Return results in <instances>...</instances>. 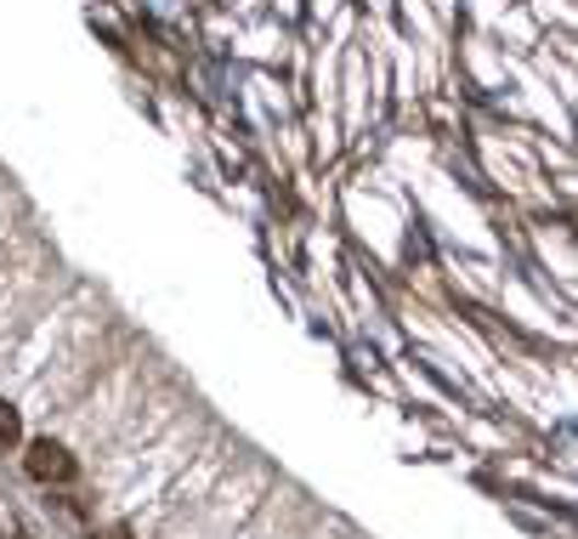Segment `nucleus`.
<instances>
[{
    "label": "nucleus",
    "mask_w": 578,
    "mask_h": 539,
    "mask_svg": "<svg viewBox=\"0 0 578 539\" xmlns=\"http://www.w3.org/2000/svg\"><path fill=\"white\" fill-rule=\"evenodd\" d=\"M18 437H23V420H18V409H12V403H0V449H12Z\"/></svg>",
    "instance_id": "f03ea898"
},
{
    "label": "nucleus",
    "mask_w": 578,
    "mask_h": 539,
    "mask_svg": "<svg viewBox=\"0 0 578 539\" xmlns=\"http://www.w3.org/2000/svg\"><path fill=\"white\" fill-rule=\"evenodd\" d=\"M109 539H125V528H114V534H109Z\"/></svg>",
    "instance_id": "7ed1b4c3"
},
{
    "label": "nucleus",
    "mask_w": 578,
    "mask_h": 539,
    "mask_svg": "<svg viewBox=\"0 0 578 539\" xmlns=\"http://www.w3.org/2000/svg\"><path fill=\"white\" fill-rule=\"evenodd\" d=\"M23 465H29L34 483H63V478H75V454H68L63 443H52V437H34L29 454H23Z\"/></svg>",
    "instance_id": "f257e3e1"
}]
</instances>
